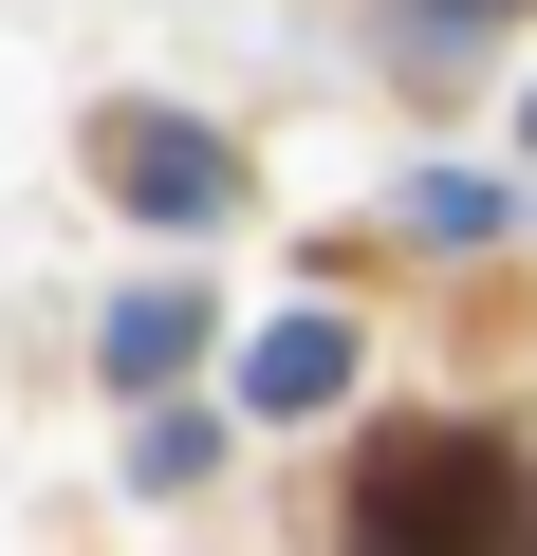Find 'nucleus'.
Returning <instances> with one entry per match:
<instances>
[{
  "label": "nucleus",
  "instance_id": "423d86ee",
  "mask_svg": "<svg viewBox=\"0 0 537 556\" xmlns=\"http://www.w3.org/2000/svg\"><path fill=\"white\" fill-rule=\"evenodd\" d=\"M519 130H537V93H519Z\"/></svg>",
  "mask_w": 537,
  "mask_h": 556
},
{
  "label": "nucleus",
  "instance_id": "7ed1b4c3",
  "mask_svg": "<svg viewBox=\"0 0 537 556\" xmlns=\"http://www.w3.org/2000/svg\"><path fill=\"white\" fill-rule=\"evenodd\" d=\"M241 390H259V408H334V390H353V334H334V316H279V334L241 353Z\"/></svg>",
  "mask_w": 537,
  "mask_h": 556
},
{
  "label": "nucleus",
  "instance_id": "39448f33",
  "mask_svg": "<svg viewBox=\"0 0 537 556\" xmlns=\"http://www.w3.org/2000/svg\"><path fill=\"white\" fill-rule=\"evenodd\" d=\"M445 20H519V0H445Z\"/></svg>",
  "mask_w": 537,
  "mask_h": 556
},
{
  "label": "nucleus",
  "instance_id": "f03ea898",
  "mask_svg": "<svg viewBox=\"0 0 537 556\" xmlns=\"http://www.w3.org/2000/svg\"><path fill=\"white\" fill-rule=\"evenodd\" d=\"M93 186L149 204V223H222V204H241V149L186 130V112H112V130H93Z\"/></svg>",
  "mask_w": 537,
  "mask_h": 556
},
{
  "label": "nucleus",
  "instance_id": "0eeeda50",
  "mask_svg": "<svg viewBox=\"0 0 537 556\" xmlns=\"http://www.w3.org/2000/svg\"><path fill=\"white\" fill-rule=\"evenodd\" d=\"M519 556H537V519H519Z\"/></svg>",
  "mask_w": 537,
  "mask_h": 556
},
{
  "label": "nucleus",
  "instance_id": "f257e3e1",
  "mask_svg": "<svg viewBox=\"0 0 537 556\" xmlns=\"http://www.w3.org/2000/svg\"><path fill=\"white\" fill-rule=\"evenodd\" d=\"M519 445L500 427H371L353 445V556H519Z\"/></svg>",
  "mask_w": 537,
  "mask_h": 556
},
{
  "label": "nucleus",
  "instance_id": "20e7f679",
  "mask_svg": "<svg viewBox=\"0 0 537 556\" xmlns=\"http://www.w3.org/2000/svg\"><path fill=\"white\" fill-rule=\"evenodd\" d=\"M186 353H204V298H186V278H149V298L112 316V371H130V390H167Z\"/></svg>",
  "mask_w": 537,
  "mask_h": 556
}]
</instances>
